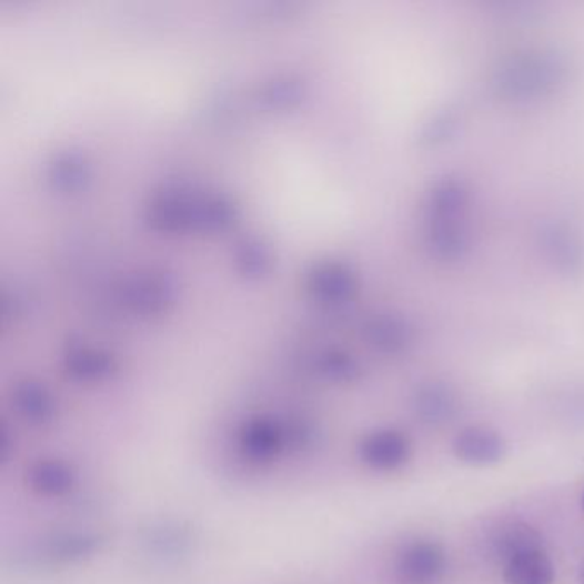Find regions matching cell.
I'll use <instances>...</instances> for the list:
<instances>
[{"label":"cell","mask_w":584,"mask_h":584,"mask_svg":"<svg viewBox=\"0 0 584 584\" xmlns=\"http://www.w3.org/2000/svg\"><path fill=\"white\" fill-rule=\"evenodd\" d=\"M453 453L466 465H494L506 454V442L492 429L469 427L454 439Z\"/></svg>","instance_id":"8"},{"label":"cell","mask_w":584,"mask_h":584,"mask_svg":"<svg viewBox=\"0 0 584 584\" xmlns=\"http://www.w3.org/2000/svg\"><path fill=\"white\" fill-rule=\"evenodd\" d=\"M107 538L102 533L64 532L57 533L42 545L38 557L50 566H72L90 561L105 548Z\"/></svg>","instance_id":"5"},{"label":"cell","mask_w":584,"mask_h":584,"mask_svg":"<svg viewBox=\"0 0 584 584\" xmlns=\"http://www.w3.org/2000/svg\"><path fill=\"white\" fill-rule=\"evenodd\" d=\"M369 37L374 38V33H372V27H371V31H369ZM374 49H375V43H374ZM375 62H377V56H375ZM379 91H381V87H379ZM381 109H382V103H381ZM382 128H384V122H382Z\"/></svg>","instance_id":"12"},{"label":"cell","mask_w":584,"mask_h":584,"mask_svg":"<svg viewBox=\"0 0 584 584\" xmlns=\"http://www.w3.org/2000/svg\"><path fill=\"white\" fill-rule=\"evenodd\" d=\"M444 570V552L431 542H415L403 548L394 573L403 584H427Z\"/></svg>","instance_id":"7"},{"label":"cell","mask_w":584,"mask_h":584,"mask_svg":"<svg viewBox=\"0 0 584 584\" xmlns=\"http://www.w3.org/2000/svg\"><path fill=\"white\" fill-rule=\"evenodd\" d=\"M236 453L251 466H270L286 454L283 415L255 413L240 424L235 434Z\"/></svg>","instance_id":"1"},{"label":"cell","mask_w":584,"mask_h":584,"mask_svg":"<svg viewBox=\"0 0 584 584\" xmlns=\"http://www.w3.org/2000/svg\"><path fill=\"white\" fill-rule=\"evenodd\" d=\"M583 506H584V497H583Z\"/></svg>","instance_id":"14"},{"label":"cell","mask_w":584,"mask_h":584,"mask_svg":"<svg viewBox=\"0 0 584 584\" xmlns=\"http://www.w3.org/2000/svg\"><path fill=\"white\" fill-rule=\"evenodd\" d=\"M580 583H581V584H584V564H583V567H581Z\"/></svg>","instance_id":"13"},{"label":"cell","mask_w":584,"mask_h":584,"mask_svg":"<svg viewBox=\"0 0 584 584\" xmlns=\"http://www.w3.org/2000/svg\"><path fill=\"white\" fill-rule=\"evenodd\" d=\"M506 584H554L555 570L542 545L525 548L506 558Z\"/></svg>","instance_id":"9"},{"label":"cell","mask_w":584,"mask_h":584,"mask_svg":"<svg viewBox=\"0 0 584 584\" xmlns=\"http://www.w3.org/2000/svg\"><path fill=\"white\" fill-rule=\"evenodd\" d=\"M285 424L286 454L311 453L321 442V429L312 416L305 413L283 415Z\"/></svg>","instance_id":"10"},{"label":"cell","mask_w":584,"mask_h":584,"mask_svg":"<svg viewBox=\"0 0 584 584\" xmlns=\"http://www.w3.org/2000/svg\"><path fill=\"white\" fill-rule=\"evenodd\" d=\"M141 545L158 562H179L194 551L195 535L182 521H157L144 530Z\"/></svg>","instance_id":"4"},{"label":"cell","mask_w":584,"mask_h":584,"mask_svg":"<svg viewBox=\"0 0 584 584\" xmlns=\"http://www.w3.org/2000/svg\"><path fill=\"white\" fill-rule=\"evenodd\" d=\"M412 442L396 429H379L365 435L359 444V457L369 470L379 473L396 472L409 463Z\"/></svg>","instance_id":"3"},{"label":"cell","mask_w":584,"mask_h":584,"mask_svg":"<svg viewBox=\"0 0 584 584\" xmlns=\"http://www.w3.org/2000/svg\"><path fill=\"white\" fill-rule=\"evenodd\" d=\"M24 482L38 497L62 499L74 491L78 473L69 461L42 457L31 463L24 475Z\"/></svg>","instance_id":"6"},{"label":"cell","mask_w":584,"mask_h":584,"mask_svg":"<svg viewBox=\"0 0 584 584\" xmlns=\"http://www.w3.org/2000/svg\"><path fill=\"white\" fill-rule=\"evenodd\" d=\"M11 451V437H9L8 427H6V424H2L0 425V461H2V463L8 461Z\"/></svg>","instance_id":"11"},{"label":"cell","mask_w":584,"mask_h":584,"mask_svg":"<svg viewBox=\"0 0 584 584\" xmlns=\"http://www.w3.org/2000/svg\"><path fill=\"white\" fill-rule=\"evenodd\" d=\"M9 403L16 416L31 427H49L59 416V400L52 387L31 375L16 379Z\"/></svg>","instance_id":"2"}]
</instances>
